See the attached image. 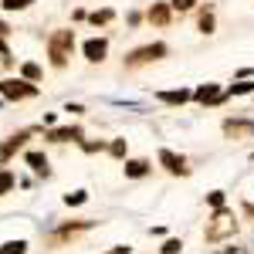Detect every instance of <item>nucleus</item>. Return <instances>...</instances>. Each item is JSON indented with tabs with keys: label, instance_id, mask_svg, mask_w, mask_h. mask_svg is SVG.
Instances as JSON below:
<instances>
[{
	"label": "nucleus",
	"instance_id": "nucleus-1",
	"mask_svg": "<svg viewBox=\"0 0 254 254\" xmlns=\"http://www.w3.org/2000/svg\"><path fill=\"white\" fill-rule=\"evenodd\" d=\"M48 48H51V61H55V64H64V61H68V51L75 48V34H71V31H58L55 38L48 41Z\"/></svg>",
	"mask_w": 254,
	"mask_h": 254
},
{
	"label": "nucleus",
	"instance_id": "nucleus-2",
	"mask_svg": "<svg viewBox=\"0 0 254 254\" xmlns=\"http://www.w3.org/2000/svg\"><path fill=\"white\" fill-rule=\"evenodd\" d=\"M34 92H38V88L27 85V81H14V78L0 81V95L3 98H27V95H34Z\"/></svg>",
	"mask_w": 254,
	"mask_h": 254
},
{
	"label": "nucleus",
	"instance_id": "nucleus-3",
	"mask_svg": "<svg viewBox=\"0 0 254 254\" xmlns=\"http://www.w3.org/2000/svg\"><path fill=\"white\" fill-rule=\"evenodd\" d=\"M214 220H217V224H210V227H207V241H220L227 231H234V220H231L227 214H217Z\"/></svg>",
	"mask_w": 254,
	"mask_h": 254
},
{
	"label": "nucleus",
	"instance_id": "nucleus-4",
	"mask_svg": "<svg viewBox=\"0 0 254 254\" xmlns=\"http://www.w3.org/2000/svg\"><path fill=\"white\" fill-rule=\"evenodd\" d=\"M159 55H166V48H163V44H149V48L132 51V55H129V64H142V61H153V58H159Z\"/></svg>",
	"mask_w": 254,
	"mask_h": 254
},
{
	"label": "nucleus",
	"instance_id": "nucleus-5",
	"mask_svg": "<svg viewBox=\"0 0 254 254\" xmlns=\"http://www.w3.org/2000/svg\"><path fill=\"white\" fill-rule=\"evenodd\" d=\"M105 51H109L105 38H92V41H85V55H88V61H102V58H105Z\"/></svg>",
	"mask_w": 254,
	"mask_h": 254
},
{
	"label": "nucleus",
	"instance_id": "nucleus-6",
	"mask_svg": "<svg viewBox=\"0 0 254 254\" xmlns=\"http://www.w3.org/2000/svg\"><path fill=\"white\" fill-rule=\"evenodd\" d=\"M27 136H31V132H17V136H10V142H3V149H0V159H10V153H14Z\"/></svg>",
	"mask_w": 254,
	"mask_h": 254
},
{
	"label": "nucleus",
	"instance_id": "nucleus-7",
	"mask_svg": "<svg viewBox=\"0 0 254 254\" xmlns=\"http://www.w3.org/2000/svg\"><path fill=\"white\" fill-rule=\"evenodd\" d=\"M159 159L166 163V170H173V173H183V159H180V156H173L170 149H163V153H159Z\"/></svg>",
	"mask_w": 254,
	"mask_h": 254
},
{
	"label": "nucleus",
	"instance_id": "nucleus-8",
	"mask_svg": "<svg viewBox=\"0 0 254 254\" xmlns=\"http://www.w3.org/2000/svg\"><path fill=\"white\" fill-rule=\"evenodd\" d=\"M55 142H64V139H81V129H55L51 132Z\"/></svg>",
	"mask_w": 254,
	"mask_h": 254
},
{
	"label": "nucleus",
	"instance_id": "nucleus-9",
	"mask_svg": "<svg viewBox=\"0 0 254 254\" xmlns=\"http://www.w3.org/2000/svg\"><path fill=\"white\" fill-rule=\"evenodd\" d=\"M146 170H149V163H146V159H132V163L126 166V176H142Z\"/></svg>",
	"mask_w": 254,
	"mask_h": 254
},
{
	"label": "nucleus",
	"instance_id": "nucleus-10",
	"mask_svg": "<svg viewBox=\"0 0 254 254\" xmlns=\"http://www.w3.org/2000/svg\"><path fill=\"white\" fill-rule=\"evenodd\" d=\"M27 163H31L38 173H48V159L41 156V153H27Z\"/></svg>",
	"mask_w": 254,
	"mask_h": 254
},
{
	"label": "nucleus",
	"instance_id": "nucleus-11",
	"mask_svg": "<svg viewBox=\"0 0 254 254\" xmlns=\"http://www.w3.org/2000/svg\"><path fill=\"white\" fill-rule=\"evenodd\" d=\"M163 102H170V105H180V102H187V98H190V92H163Z\"/></svg>",
	"mask_w": 254,
	"mask_h": 254
},
{
	"label": "nucleus",
	"instance_id": "nucleus-12",
	"mask_svg": "<svg viewBox=\"0 0 254 254\" xmlns=\"http://www.w3.org/2000/svg\"><path fill=\"white\" fill-rule=\"evenodd\" d=\"M217 98H220V95H217L214 85H207V88H200V92H196V102H217Z\"/></svg>",
	"mask_w": 254,
	"mask_h": 254
},
{
	"label": "nucleus",
	"instance_id": "nucleus-13",
	"mask_svg": "<svg viewBox=\"0 0 254 254\" xmlns=\"http://www.w3.org/2000/svg\"><path fill=\"white\" fill-rule=\"evenodd\" d=\"M24 248H27L24 241H7V244L0 248V254H24Z\"/></svg>",
	"mask_w": 254,
	"mask_h": 254
},
{
	"label": "nucleus",
	"instance_id": "nucleus-14",
	"mask_svg": "<svg viewBox=\"0 0 254 254\" xmlns=\"http://www.w3.org/2000/svg\"><path fill=\"white\" fill-rule=\"evenodd\" d=\"M149 20H156V24H166V20H170V10H166V7H153V10H149Z\"/></svg>",
	"mask_w": 254,
	"mask_h": 254
},
{
	"label": "nucleus",
	"instance_id": "nucleus-15",
	"mask_svg": "<svg viewBox=\"0 0 254 254\" xmlns=\"http://www.w3.org/2000/svg\"><path fill=\"white\" fill-rule=\"evenodd\" d=\"M85 200H88V193H85V190H78V193H68V196H64V203H68V207H71V203H85Z\"/></svg>",
	"mask_w": 254,
	"mask_h": 254
},
{
	"label": "nucleus",
	"instance_id": "nucleus-16",
	"mask_svg": "<svg viewBox=\"0 0 254 254\" xmlns=\"http://www.w3.org/2000/svg\"><path fill=\"white\" fill-rule=\"evenodd\" d=\"M31 0H3V10H20V7H27Z\"/></svg>",
	"mask_w": 254,
	"mask_h": 254
},
{
	"label": "nucleus",
	"instance_id": "nucleus-17",
	"mask_svg": "<svg viewBox=\"0 0 254 254\" xmlns=\"http://www.w3.org/2000/svg\"><path fill=\"white\" fill-rule=\"evenodd\" d=\"M24 78H31V81L41 78V68H38V64H24Z\"/></svg>",
	"mask_w": 254,
	"mask_h": 254
},
{
	"label": "nucleus",
	"instance_id": "nucleus-18",
	"mask_svg": "<svg viewBox=\"0 0 254 254\" xmlns=\"http://www.w3.org/2000/svg\"><path fill=\"white\" fill-rule=\"evenodd\" d=\"M105 20H112V10H98V14H92V24H105Z\"/></svg>",
	"mask_w": 254,
	"mask_h": 254
},
{
	"label": "nucleus",
	"instance_id": "nucleus-19",
	"mask_svg": "<svg viewBox=\"0 0 254 254\" xmlns=\"http://www.w3.org/2000/svg\"><path fill=\"white\" fill-rule=\"evenodd\" d=\"M10 187H14V176H10V173H0V193H3V190H10Z\"/></svg>",
	"mask_w": 254,
	"mask_h": 254
},
{
	"label": "nucleus",
	"instance_id": "nucleus-20",
	"mask_svg": "<svg viewBox=\"0 0 254 254\" xmlns=\"http://www.w3.org/2000/svg\"><path fill=\"white\" fill-rule=\"evenodd\" d=\"M251 88H254L251 81H244V85H234V88H231V92H237V95H244V92H251Z\"/></svg>",
	"mask_w": 254,
	"mask_h": 254
},
{
	"label": "nucleus",
	"instance_id": "nucleus-21",
	"mask_svg": "<svg viewBox=\"0 0 254 254\" xmlns=\"http://www.w3.org/2000/svg\"><path fill=\"white\" fill-rule=\"evenodd\" d=\"M200 27H203V31H210V27H214V17H210V14H203V17H200Z\"/></svg>",
	"mask_w": 254,
	"mask_h": 254
},
{
	"label": "nucleus",
	"instance_id": "nucleus-22",
	"mask_svg": "<svg viewBox=\"0 0 254 254\" xmlns=\"http://www.w3.org/2000/svg\"><path fill=\"white\" fill-rule=\"evenodd\" d=\"M163 251H166V254H176V251H180V241H166V248H163Z\"/></svg>",
	"mask_w": 254,
	"mask_h": 254
},
{
	"label": "nucleus",
	"instance_id": "nucleus-23",
	"mask_svg": "<svg viewBox=\"0 0 254 254\" xmlns=\"http://www.w3.org/2000/svg\"><path fill=\"white\" fill-rule=\"evenodd\" d=\"M173 7H180V10H190V7H193V0H173Z\"/></svg>",
	"mask_w": 254,
	"mask_h": 254
},
{
	"label": "nucleus",
	"instance_id": "nucleus-24",
	"mask_svg": "<svg viewBox=\"0 0 254 254\" xmlns=\"http://www.w3.org/2000/svg\"><path fill=\"white\" fill-rule=\"evenodd\" d=\"M112 254H129V248H116V251H112Z\"/></svg>",
	"mask_w": 254,
	"mask_h": 254
},
{
	"label": "nucleus",
	"instance_id": "nucleus-25",
	"mask_svg": "<svg viewBox=\"0 0 254 254\" xmlns=\"http://www.w3.org/2000/svg\"><path fill=\"white\" fill-rule=\"evenodd\" d=\"M0 31H7V27H3V24H0Z\"/></svg>",
	"mask_w": 254,
	"mask_h": 254
}]
</instances>
